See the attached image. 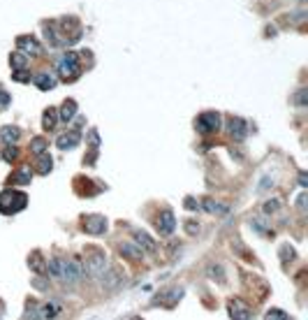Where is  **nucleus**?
I'll return each mask as SVG.
<instances>
[{
    "mask_svg": "<svg viewBox=\"0 0 308 320\" xmlns=\"http://www.w3.org/2000/svg\"><path fill=\"white\" fill-rule=\"evenodd\" d=\"M81 68H79V56L75 51H65L63 53V58L58 61V75L60 79H65V81H75L77 77H79Z\"/></svg>",
    "mask_w": 308,
    "mask_h": 320,
    "instance_id": "nucleus-3",
    "label": "nucleus"
},
{
    "mask_svg": "<svg viewBox=\"0 0 308 320\" xmlns=\"http://www.w3.org/2000/svg\"><path fill=\"white\" fill-rule=\"evenodd\" d=\"M19 158V149L14 144H5V151H2V160L5 162H12V160Z\"/></svg>",
    "mask_w": 308,
    "mask_h": 320,
    "instance_id": "nucleus-26",
    "label": "nucleus"
},
{
    "mask_svg": "<svg viewBox=\"0 0 308 320\" xmlns=\"http://www.w3.org/2000/svg\"><path fill=\"white\" fill-rule=\"evenodd\" d=\"M227 309H230V316H232V318H236V320H248V318H253V311H250V306L246 304V302H241V299H230Z\"/></svg>",
    "mask_w": 308,
    "mask_h": 320,
    "instance_id": "nucleus-8",
    "label": "nucleus"
},
{
    "mask_svg": "<svg viewBox=\"0 0 308 320\" xmlns=\"http://www.w3.org/2000/svg\"><path fill=\"white\" fill-rule=\"evenodd\" d=\"M278 206H280L278 200H267V202H264V213H273V211H278Z\"/></svg>",
    "mask_w": 308,
    "mask_h": 320,
    "instance_id": "nucleus-29",
    "label": "nucleus"
},
{
    "mask_svg": "<svg viewBox=\"0 0 308 320\" xmlns=\"http://www.w3.org/2000/svg\"><path fill=\"white\" fill-rule=\"evenodd\" d=\"M75 114H77V102L75 100H65V102H63V109H60V119L65 123H70L75 119Z\"/></svg>",
    "mask_w": 308,
    "mask_h": 320,
    "instance_id": "nucleus-15",
    "label": "nucleus"
},
{
    "mask_svg": "<svg viewBox=\"0 0 308 320\" xmlns=\"http://www.w3.org/2000/svg\"><path fill=\"white\" fill-rule=\"evenodd\" d=\"M35 86L38 88H42V91H51L53 86H56V77L49 75V72H39V75H35Z\"/></svg>",
    "mask_w": 308,
    "mask_h": 320,
    "instance_id": "nucleus-13",
    "label": "nucleus"
},
{
    "mask_svg": "<svg viewBox=\"0 0 308 320\" xmlns=\"http://www.w3.org/2000/svg\"><path fill=\"white\" fill-rule=\"evenodd\" d=\"M118 251L123 253V255L132 258V260H137V258H142V255H144V251L139 248V246H135V244H120V246H118Z\"/></svg>",
    "mask_w": 308,
    "mask_h": 320,
    "instance_id": "nucleus-21",
    "label": "nucleus"
},
{
    "mask_svg": "<svg viewBox=\"0 0 308 320\" xmlns=\"http://www.w3.org/2000/svg\"><path fill=\"white\" fill-rule=\"evenodd\" d=\"M9 105V95L5 91H0V107H7Z\"/></svg>",
    "mask_w": 308,
    "mask_h": 320,
    "instance_id": "nucleus-40",
    "label": "nucleus"
},
{
    "mask_svg": "<svg viewBox=\"0 0 308 320\" xmlns=\"http://www.w3.org/2000/svg\"><path fill=\"white\" fill-rule=\"evenodd\" d=\"M299 183H301V186H306V172H301V174H299Z\"/></svg>",
    "mask_w": 308,
    "mask_h": 320,
    "instance_id": "nucleus-41",
    "label": "nucleus"
},
{
    "mask_svg": "<svg viewBox=\"0 0 308 320\" xmlns=\"http://www.w3.org/2000/svg\"><path fill=\"white\" fill-rule=\"evenodd\" d=\"M280 258H283V262H287V258L292 260L294 258V248H290V246H283V248H280Z\"/></svg>",
    "mask_w": 308,
    "mask_h": 320,
    "instance_id": "nucleus-31",
    "label": "nucleus"
},
{
    "mask_svg": "<svg viewBox=\"0 0 308 320\" xmlns=\"http://www.w3.org/2000/svg\"><path fill=\"white\" fill-rule=\"evenodd\" d=\"M28 265H30V269H33V272H35V274H44L46 272V265H44V258H42V255H39V253H33V255H30L28 258Z\"/></svg>",
    "mask_w": 308,
    "mask_h": 320,
    "instance_id": "nucleus-16",
    "label": "nucleus"
},
{
    "mask_svg": "<svg viewBox=\"0 0 308 320\" xmlns=\"http://www.w3.org/2000/svg\"><path fill=\"white\" fill-rule=\"evenodd\" d=\"M267 318H280L283 320V318H287V313H283L280 309H271V311L267 313Z\"/></svg>",
    "mask_w": 308,
    "mask_h": 320,
    "instance_id": "nucleus-34",
    "label": "nucleus"
},
{
    "mask_svg": "<svg viewBox=\"0 0 308 320\" xmlns=\"http://www.w3.org/2000/svg\"><path fill=\"white\" fill-rule=\"evenodd\" d=\"M181 297H183V290H181V288H174V290H169V295H167V297H158L155 302H158V304H165V306H169V309H172V306L176 304V302H179Z\"/></svg>",
    "mask_w": 308,
    "mask_h": 320,
    "instance_id": "nucleus-17",
    "label": "nucleus"
},
{
    "mask_svg": "<svg viewBox=\"0 0 308 320\" xmlns=\"http://www.w3.org/2000/svg\"><path fill=\"white\" fill-rule=\"evenodd\" d=\"M174 228H176V218H174V213L167 209V211L160 213V218H158V232L160 235H172Z\"/></svg>",
    "mask_w": 308,
    "mask_h": 320,
    "instance_id": "nucleus-10",
    "label": "nucleus"
},
{
    "mask_svg": "<svg viewBox=\"0 0 308 320\" xmlns=\"http://www.w3.org/2000/svg\"><path fill=\"white\" fill-rule=\"evenodd\" d=\"M30 151L35 153V156L44 153V151H46V142H44L42 137H35V139H33V144H30Z\"/></svg>",
    "mask_w": 308,
    "mask_h": 320,
    "instance_id": "nucleus-27",
    "label": "nucleus"
},
{
    "mask_svg": "<svg viewBox=\"0 0 308 320\" xmlns=\"http://www.w3.org/2000/svg\"><path fill=\"white\" fill-rule=\"evenodd\" d=\"M186 232H188V235H197V232H199V225L192 223V221H188L186 223Z\"/></svg>",
    "mask_w": 308,
    "mask_h": 320,
    "instance_id": "nucleus-35",
    "label": "nucleus"
},
{
    "mask_svg": "<svg viewBox=\"0 0 308 320\" xmlns=\"http://www.w3.org/2000/svg\"><path fill=\"white\" fill-rule=\"evenodd\" d=\"M81 228L88 232V235H102L107 230V218L105 216H86L81 223Z\"/></svg>",
    "mask_w": 308,
    "mask_h": 320,
    "instance_id": "nucleus-6",
    "label": "nucleus"
},
{
    "mask_svg": "<svg viewBox=\"0 0 308 320\" xmlns=\"http://www.w3.org/2000/svg\"><path fill=\"white\" fill-rule=\"evenodd\" d=\"M46 269L51 272L53 279H60V281L68 283H77L83 276V265L79 258H53Z\"/></svg>",
    "mask_w": 308,
    "mask_h": 320,
    "instance_id": "nucleus-1",
    "label": "nucleus"
},
{
    "mask_svg": "<svg viewBox=\"0 0 308 320\" xmlns=\"http://www.w3.org/2000/svg\"><path fill=\"white\" fill-rule=\"evenodd\" d=\"M39 165H38V172L39 174H49V172H51L53 169V160H51V156H49V153H39V160H38Z\"/></svg>",
    "mask_w": 308,
    "mask_h": 320,
    "instance_id": "nucleus-20",
    "label": "nucleus"
},
{
    "mask_svg": "<svg viewBox=\"0 0 308 320\" xmlns=\"http://www.w3.org/2000/svg\"><path fill=\"white\" fill-rule=\"evenodd\" d=\"M79 139H81V132L79 130H70V132H65V135H60L58 137V149H63V151H70V149H75L77 144H79Z\"/></svg>",
    "mask_w": 308,
    "mask_h": 320,
    "instance_id": "nucleus-11",
    "label": "nucleus"
},
{
    "mask_svg": "<svg viewBox=\"0 0 308 320\" xmlns=\"http://www.w3.org/2000/svg\"><path fill=\"white\" fill-rule=\"evenodd\" d=\"M269 186H273V179H269V176H264L262 183H260V191H267Z\"/></svg>",
    "mask_w": 308,
    "mask_h": 320,
    "instance_id": "nucleus-38",
    "label": "nucleus"
},
{
    "mask_svg": "<svg viewBox=\"0 0 308 320\" xmlns=\"http://www.w3.org/2000/svg\"><path fill=\"white\" fill-rule=\"evenodd\" d=\"M202 206H204V209H206L209 213H220V216H227V213H230V206L218 204V202H213V200H204Z\"/></svg>",
    "mask_w": 308,
    "mask_h": 320,
    "instance_id": "nucleus-19",
    "label": "nucleus"
},
{
    "mask_svg": "<svg viewBox=\"0 0 308 320\" xmlns=\"http://www.w3.org/2000/svg\"><path fill=\"white\" fill-rule=\"evenodd\" d=\"M183 204H186V209H190V211H197V209H199V204H197L192 198H186V202H183Z\"/></svg>",
    "mask_w": 308,
    "mask_h": 320,
    "instance_id": "nucleus-36",
    "label": "nucleus"
},
{
    "mask_svg": "<svg viewBox=\"0 0 308 320\" xmlns=\"http://www.w3.org/2000/svg\"><path fill=\"white\" fill-rule=\"evenodd\" d=\"M9 63H12V68H16V70L28 68V61H26V56H23L21 51H14V53H12V56H9Z\"/></svg>",
    "mask_w": 308,
    "mask_h": 320,
    "instance_id": "nucleus-25",
    "label": "nucleus"
},
{
    "mask_svg": "<svg viewBox=\"0 0 308 320\" xmlns=\"http://www.w3.org/2000/svg\"><path fill=\"white\" fill-rule=\"evenodd\" d=\"M30 176H33V174H30V169L28 167H21L19 172H14V174H12V181L26 186V183H30Z\"/></svg>",
    "mask_w": 308,
    "mask_h": 320,
    "instance_id": "nucleus-24",
    "label": "nucleus"
},
{
    "mask_svg": "<svg viewBox=\"0 0 308 320\" xmlns=\"http://www.w3.org/2000/svg\"><path fill=\"white\" fill-rule=\"evenodd\" d=\"M227 130H230V135H232L236 142L246 139V135H248V125L241 121V119H236V116H230V119H227Z\"/></svg>",
    "mask_w": 308,
    "mask_h": 320,
    "instance_id": "nucleus-9",
    "label": "nucleus"
},
{
    "mask_svg": "<svg viewBox=\"0 0 308 320\" xmlns=\"http://www.w3.org/2000/svg\"><path fill=\"white\" fill-rule=\"evenodd\" d=\"M16 46H19V51L26 53V56H39L42 53V46L35 38H30V35H21V38L16 40Z\"/></svg>",
    "mask_w": 308,
    "mask_h": 320,
    "instance_id": "nucleus-7",
    "label": "nucleus"
},
{
    "mask_svg": "<svg viewBox=\"0 0 308 320\" xmlns=\"http://www.w3.org/2000/svg\"><path fill=\"white\" fill-rule=\"evenodd\" d=\"M60 313V304H56V302H49V304L39 306V311L35 309V318H56Z\"/></svg>",
    "mask_w": 308,
    "mask_h": 320,
    "instance_id": "nucleus-14",
    "label": "nucleus"
},
{
    "mask_svg": "<svg viewBox=\"0 0 308 320\" xmlns=\"http://www.w3.org/2000/svg\"><path fill=\"white\" fill-rule=\"evenodd\" d=\"M195 128H197V132H202V135L218 132L220 130V114H216V112H204V114L197 116Z\"/></svg>",
    "mask_w": 308,
    "mask_h": 320,
    "instance_id": "nucleus-4",
    "label": "nucleus"
},
{
    "mask_svg": "<svg viewBox=\"0 0 308 320\" xmlns=\"http://www.w3.org/2000/svg\"><path fill=\"white\" fill-rule=\"evenodd\" d=\"M306 195H299V202H297V206H299V211L301 213H306Z\"/></svg>",
    "mask_w": 308,
    "mask_h": 320,
    "instance_id": "nucleus-37",
    "label": "nucleus"
},
{
    "mask_svg": "<svg viewBox=\"0 0 308 320\" xmlns=\"http://www.w3.org/2000/svg\"><path fill=\"white\" fill-rule=\"evenodd\" d=\"M88 139H90V146H93V149H98V146H100V137H98V132H95V130H90V132H88Z\"/></svg>",
    "mask_w": 308,
    "mask_h": 320,
    "instance_id": "nucleus-33",
    "label": "nucleus"
},
{
    "mask_svg": "<svg viewBox=\"0 0 308 320\" xmlns=\"http://www.w3.org/2000/svg\"><path fill=\"white\" fill-rule=\"evenodd\" d=\"M102 283H105L107 288H116V285H118L120 283V274L118 272H102Z\"/></svg>",
    "mask_w": 308,
    "mask_h": 320,
    "instance_id": "nucleus-23",
    "label": "nucleus"
},
{
    "mask_svg": "<svg viewBox=\"0 0 308 320\" xmlns=\"http://www.w3.org/2000/svg\"><path fill=\"white\" fill-rule=\"evenodd\" d=\"M21 137V130L14 128V125H2L0 130V139H2V144H16Z\"/></svg>",
    "mask_w": 308,
    "mask_h": 320,
    "instance_id": "nucleus-12",
    "label": "nucleus"
},
{
    "mask_svg": "<svg viewBox=\"0 0 308 320\" xmlns=\"http://www.w3.org/2000/svg\"><path fill=\"white\" fill-rule=\"evenodd\" d=\"M14 79H16V81H28L30 75L26 72V68H23V70H16V72H14Z\"/></svg>",
    "mask_w": 308,
    "mask_h": 320,
    "instance_id": "nucleus-32",
    "label": "nucleus"
},
{
    "mask_svg": "<svg viewBox=\"0 0 308 320\" xmlns=\"http://www.w3.org/2000/svg\"><path fill=\"white\" fill-rule=\"evenodd\" d=\"M294 102H297V107H306L308 105V88H299V93L294 95Z\"/></svg>",
    "mask_w": 308,
    "mask_h": 320,
    "instance_id": "nucleus-28",
    "label": "nucleus"
},
{
    "mask_svg": "<svg viewBox=\"0 0 308 320\" xmlns=\"http://www.w3.org/2000/svg\"><path fill=\"white\" fill-rule=\"evenodd\" d=\"M56 121H58L56 109H46L44 116H42V125H44V130H53V128H56Z\"/></svg>",
    "mask_w": 308,
    "mask_h": 320,
    "instance_id": "nucleus-22",
    "label": "nucleus"
},
{
    "mask_svg": "<svg viewBox=\"0 0 308 320\" xmlns=\"http://www.w3.org/2000/svg\"><path fill=\"white\" fill-rule=\"evenodd\" d=\"M26 204H28V198L23 193H16V191L0 193V213H5V216L19 213L21 209H26Z\"/></svg>",
    "mask_w": 308,
    "mask_h": 320,
    "instance_id": "nucleus-2",
    "label": "nucleus"
},
{
    "mask_svg": "<svg viewBox=\"0 0 308 320\" xmlns=\"http://www.w3.org/2000/svg\"><path fill=\"white\" fill-rule=\"evenodd\" d=\"M209 272H211V279H218L220 283H225V276H223V269H220V267H211Z\"/></svg>",
    "mask_w": 308,
    "mask_h": 320,
    "instance_id": "nucleus-30",
    "label": "nucleus"
},
{
    "mask_svg": "<svg viewBox=\"0 0 308 320\" xmlns=\"http://www.w3.org/2000/svg\"><path fill=\"white\" fill-rule=\"evenodd\" d=\"M90 253H93V255H88L83 272H88V274H93V276H100L107 269V255L100 251V248H90Z\"/></svg>",
    "mask_w": 308,
    "mask_h": 320,
    "instance_id": "nucleus-5",
    "label": "nucleus"
},
{
    "mask_svg": "<svg viewBox=\"0 0 308 320\" xmlns=\"http://www.w3.org/2000/svg\"><path fill=\"white\" fill-rule=\"evenodd\" d=\"M135 239H137V244L142 246V251H149V253H153V251H155V248H158V246H155V241H153V239H151V237L146 235V232H137V235H135Z\"/></svg>",
    "mask_w": 308,
    "mask_h": 320,
    "instance_id": "nucleus-18",
    "label": "nucleus"
},
{
    "mask_svg": "<svg viewBox=\"0 0 308 320\" xmlns=\"http://www.w3.org/2000/svg\"><path fill=\"white\" fill-rule=\"evenodd\" d=\"M33 285H35V288H39V290H46V281H44V279H33Z\"/></svg>",
    "mask_w": 308,
    "mask_h": 320,
    "instance_id": "nucleus-39",
    "label": "nucleus"
}]
</instances>
